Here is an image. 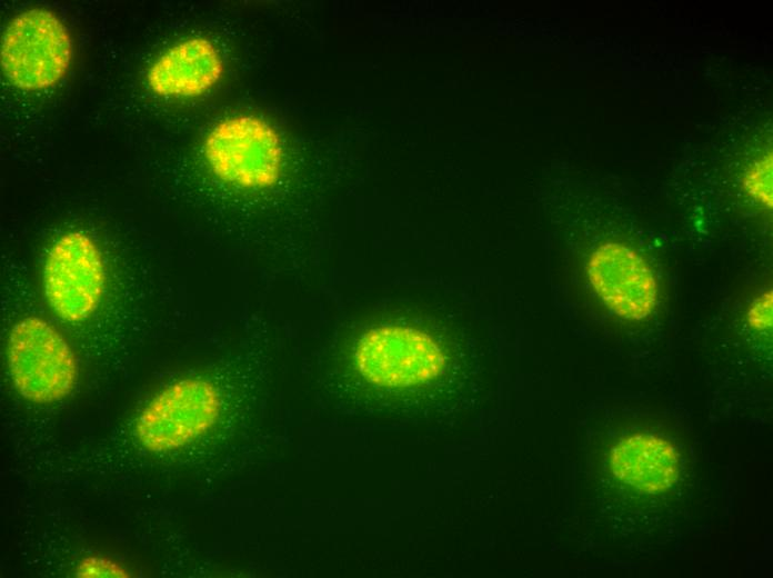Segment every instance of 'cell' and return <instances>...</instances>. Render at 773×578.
<instances>
[{
    "label": "cell",
    "instance_id": "cell-1",
    "mask_svg": "<svg viewBox=\"0 0 773 578\" xmlns=\"http://www.w3.org/2000/svg\"><path fill=\"white\" fill-rule=\"evenodd\" d=\"M353 362L369 385L405 390L454 378V351L445 336L410 323L385 322L357 339Z\"/></svg>",
    "mask_w": 773,
    "mask_h": 578
},
{
    "label": "cell",
    "instance_id": "cell-2",
    "mask_svg": "<svg viewBox=\"0 0 773 578\" xmlns=\"http://www.w3.org/2000/svg\"><path fill=\"white\" fill-rule=\"evenodd\" d=\"M203 155L214 177L243 190L271 189L284 171L279 132L253 114L231 116L217 122L204 138Z\"/></svg>",
    "mask_w": 773,
    "mask_h": 578
},
{
    "label": "cell",
    "instance_id": "cell-3",
    "mask_svg": "<svg viewBox=\"0 0 773 578\" xmlns=\"http://www.w3.org/2000/svg\"><path fill=\"white\" fill-rule=\"evenodd\" d=\"M7 361L14 388L32 403L64 399L79 377L77 357L67 339L37 316L24 317L11 328Z\"/></svg>",
    "mask_w": 773,
    "mask_h": 578
},
{
    "label": "cell",
    "instance_id": "cell-4",
    "mask_svg": "<svg viewBox=\"0 0 773 578\" xmlns=\"http://www.w3.org/2000/svg\"><path fill=\"white\" fill-rule=\"evenodd\" d=\"M72 53V39L62 20L48 9L31 8L6 27L0 64L13 87L39 91L53 87L67 74Z\"/></svg>",
    "mask_w": 773,
    "mask_h": 578
},
{
    "label": "cell",
    "instance_id": "cell-5",
    "mask_svg": "<svg viewBox=\"0 0 773 578\" xmlns=\"http://www.w3.org/2000/svg\"><path fill=\"white\" fill-rule=\"evenodd\" d=\"M221 409V395L212 381L182 378L145 405L135 420V436L148 451H172L207 434L218 422Z\"/></svg>",
    "mask_w": 773,
    "mask_h": 578
},
{
    "label": "cell",
    "instance_id": "cell-6",
    "mask_svg": "<svg viewBox=\"0 0 773 578\" xmlns=\"http://www.w3.org/2000/svg\"><path fill=\"white\" fill-rule=\"evenodd\" d=\"M44 296L54 313L78 323L99 308L107 283L104 259L96 241L72 230L50 247L43 263Z\"/></svg>",
    "mask_w": 773,
    "mask_h": 578
},
{
    "label": "cell",
    "instance_id": "cell-7",
    "mask_svg": "<svg viewBox=\"0 0 773 578\" xmlns=\"http://www.w3.org/2000/svg\"><path fill=\"white\" fill-rule=\"evenodd\" d=\"M585 272L593 291L622 319L643 320L657 307L655 273L640 253L621 242L599 245L586 260Z\"/></svg>",
    "mask_w": 773,
    "mask_h": 578
},
{
    "label": "cell",
    "instance_id": "cell-8",
    "mask_svg": "<svg viewBox=\"0 0 773 578\" xmlns=\"http://www.w3.org/2000/svg\"><path fill=\"white\" fill-rule=\"evenodd\" d=\"M223 72L218 48L207 38L191 37L163 51L149 67L145 79L157 96L193 98L214 87Z\"/></svg>",
    "mask_w": 773,
    "mask_h": 578
},
{
    "label": "cell",
    "instance_id": "cell-9",
    "mask_svg": "<svg viewBox=\"0 0 773 578\" xmlns=\"http://www.w3.org/2000/svg\"><path fill=\"white\" fill-rule=\"evenodd\" d=\"M679 454L656 435L634 434L623 438L611 451V469L622 482L647 494L666 491L679 475Z\"/></svg>",
    "mask_w": 773,
    "mask_h": 578
},
{
    "label": "cell",
    "instance_id": "cell-10",
    "mask_svg": "<svg viewBox=\"0 0 773 578\" xmlns=\"http://www.w3.org/2000/svg\"><path fill=\"white\" fill-rule=\"evenodd\" d=\"M743 188L755 201L772 208V153L755 161L744 173Z\"/></svg>",
    "mask_w": 773,
    "mask_h": 578
},
{
    "label": "cell",
    "instance_id": "cell-11",
    "mask_svg": "<svg viewBox=\"0 0 773 578\" xmlns=\"http://www.w3.org/2000/svg\"><path fill=\"white\" fill-rule=\"evenodd\" d=\"M78 578H128L129 571L119 562L103 556H88L78 564Z\"/></svg>",
    "mask_w": 773,
    "mask_h": 578
},
{
    "label": "cell",
    "instance_id": "cell-12",
    "mask_svg": "<svg viewBox=\"0 0 773 578\" xmlns=\"http://www.w3.org/2000/svg\"><path fill=\"white\" fill-rule=\"evenodd\" d=\"M772 290H766L750 306L746 320L751 328L767 331L772 328Z\"/></svg>",
    "mask_w": 773,
    "mask_h": 578
}]
</instances>
